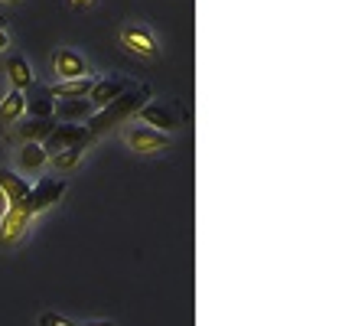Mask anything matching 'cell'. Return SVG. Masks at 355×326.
Masks as SVG:
<instances>
[{
  "label": "cell",
  "instance_id": "6da1fadb",
  "mask_svg": "<svg viewBox=\"0 0 355 326\" xmlns=\"http://www.w3.org/2000/svg\"><path fill=\"white\" fill-rule=\"evenodd\" d=\"M144 101H150V88L147 85H130L128 92H121L111 105H105V108H98L92 118L85 121L88 134H92V141L95 137H101V134H108L111 128H118V124H124L128 118H134L140 111V105Z\"/></svg>",
  "mask_w": 355,
  "mask_h": 326
},
{
  "label": "cell",
  "instance_id": "7a4b0ae2",
  "mask_svg": "<svg viewBox=\"0 0 355 326\" xmlns=\"http://www.w3.org/2000/svg\"><path fill=\"white\" fill-rule=\"evenodd\" d=\"M33 222V212L26 206V196L17 199V203H7V212L0 218V248H10L26 235V228Z\"/></svg>",
  "mask_w": 355,
  "mask_h": 326
},
{
  "label": "cell",
  "instance_id": "3957f363",
  "mask_svg": "<svg viewBox=\"0 0 355 326\" xmlns=\"http://www.w3.org/2000/svg\"><path fill=\"white\" fill-rule=\"evenodd\" d=\"M173 141H176L173 134H163L150 124H134V128L124 130V144L134 153H163L173 147Z\"/></svg>",
  "mask_w": 355,
  "mask_h": 326
},
{
  "label": "cell",
  "instance_id": "277c9868",
  "mask_svg": "<svg viewBox=\"0 0 355 326\" xmlns=\"http://www.w3.org/2000/svg\"><path fill=\"white\" fill-rule=\"evenodd\" d=\"M55 124H53V118H30V121H13L10 128H3V141L7 144H43L46 137H49V130H53Z\"/></svg>",
  "mask_w": 355,
  "mask_h": 326
},
{
  "label": "cell",
  "instance_id": "5b68a950",
  "mask_svg": "<svg viewBox=\"0 0 355 326\" xmlns=\"http://www.w3.org/2000/svg\"><path fill=\"white\" fill-rule=\"evenodd\" d=\"M121 46H124L128 53L140 55V59H157V55H160V43H157V36H153L147 26H140V23H128V26H121Z\"/></svg>",
  "mask_w": 355,
  "mask_h": 326
},
{
  "label": "cell",
  "instance_id": "8992f818",
  "mask_svg": "<svg viewBox=\"0 0 355 326\" xmlns=\"http://www.w3.org/2000/svg\"><path fill=\"white\" fill-rule=\"evenodd\" d=\"M88 141H92V134H88L85 121H62L49 130L43 147L46 151H62V147H85Z\"/></svg>",
  "mask_w": 355,
  "mask_h": 326
},
{
  "label": "cell",
  "instance_id": "52a82bcc",
  "mask_svg": "<svg viewBox=\"0 0 355 326\" xmlns=\"http://www.w3.org/2000/svg\"><path fill=\"white\" fill-rule=\"evenodd\" d=\"M62 196H65L62 180H40L36 186H30V193H26V206H30L33 216H40V212H46V209H53Z\"/></svg>",
  "mask_w": 355,
  "mask_h": 326
},
{
  "label": "cell",
  "instance_id": "ba28073f",
  "mask_svg": "<svg viewBox=\"0 0 355 326\" xmlns=\"http://www.w3.org/2000/svg\"><path fill=\"white\" fill-rule=\"evenodd\" d=\"M137 118L144 121V124H150V128L163 130V134H176V130H180V114H176V108L160 105V101H144L137 111Z\"/></svg>",
  "mask_w": 355,
  "mask_h": 326
},
{
  "label": "cell",
  "instance_id": "9c48e42d",
  "mask_svg": "<svg viewBox=\"0 0 355 326\" xmlns=\"http://www.w3.org/2000/svg\"><path fill=\"white\" fill-rule=\"evenodd\" d=\"M130 85H134V82H130V78H124V76L98 78V82H92V88H88L85 98L95 105V111H98V108H105V105H111V101H114L121 92H128Z\"/></svg>",
  "mask_w": 355,
  "mask_h": 326
},
{
  "label": "cell",
  "instance_id": "30bf717a",
  "mask_svg": "<svg viewBox=\"0 0 355 326\" xmlns=\"http://www.w3.org/2000/svg\"><path fill=\"white\" fill-rule=\"evenodd\" d=\"M53 72L59 78H78V76H88V62L76 49H55L53 53Z\"/></svg>",
  "mask_w": 355,
  "mask_h": 326
},
{
  "label": "cell",
  "instance_id": "8fae6325",
  "mask_svg": "<svg viewBox=\"0 0 355 326\" xmlns=\"http://www.w3.org/2000/svg\"><path fill=\"white\" fill-rule=\"evenodd\" d=\"M92 114H95V105L88 98H59L53 111V118L59 121H88Z\"/></svg>",
  "mask_w": 355,
  "mask_h": 326
},
{
  "label": "cell",
  "instance_id": "7c38bea8",
  "mask_svg": "<svg viewBox=\"0 0 355 326\" xmlns=\"http://www.w3.org/2000/svg\"><path fill=\"white\" fill-rule=\"evenodd\" d=\"M23 114H26V98H23V92L10 88L0 98V134H3V128H10L13 121H20Z\"/></svg>",
  "mask_w": 355,
  "mask_h": 326
},
{
  "label": "cell",
  "instance_id": "4fadbf2b",
  "mask_svg": "<svg viewBox=\"0 0 355 326\" xmlns=\"http://www.w3.org/2000/svg\"><path fill=\"white\" fill-rule=\"evenodd\" d=\"M46 160H49V151L43 144H20V151H17V166L23 173H40Z\"/></svg>",
  "mask_w": 355,
  "mask_h": 326
},
{
  "label": "cell",
  "instance_id": "5bb4252c",
  "mask_svg": "<svg viewBox=\"0 0 355 326\" xmlns=\"http://www.w3.org/2000/svg\"><path fill=\"white\" fill-rule=\"evenodd\" d=\"M92 82H95L92 76L62 78L59 85H49V88H43V92H46L49 98H55V101H59V98H85V95H88V88H92Z\"/></svg>",
  "mask_w": 355,
  "mask_h": 326
},
{
  "label": "cell",
  "instance_id": "9a60e30c",
  "mask_svg": "<svg viewBox=\"0 0 355 326\" xmlns=\"http://www.w3.org/2000/svg\"><path fill=\"white\" fill-rule=\"evenodd\" d=\"M3 69H7L10 88H17V92H30V88H33V65L26 62L23 55H10Z\"/></svg>",
  "mask_w": 355,
  "mask_h": 326
},
{
  "label": "cell",
  "instance_id": "2e32d148",
  "mask_svg": "<svg viewBox=\"0 0 355 326\" xmlns=\"http://www.w3.org/2000/svg\"><path fill=\"white\" fill-rule=\"evenodd\" d=\"M30 193V183H26V176H20L17 170H7V166H0V196L7 199V203H17L23 196Z\"/></svg>",
  "mask_w": 355,
  "mask_h": 326
},
{
  "label": "cell",
  "instance_id": "e0dca14e",
  "mask_svg": "<svg viewBox=\"0 0 355 326\" xmlns=\"http://www.w3.org/2000/svg\"><path fill=\"white\" fill-rule=\"evenodd\" d=\"M82 153H85V147H62V151L53 153V166L55 170H62V173H69V170H76L78 163H82Z\"/></svg>",
  "mask_w": 355,
  "mask_h": 326
},
{
  "label": "cell",
  "instance_id": "ac0fdd59",
  "mask_svg": "<svg viewBox=\"0 0 355 326\" xmlns=\"http://www.w3.org/2000/svg\"><path fill=\"white\" fill-rule=\"evenodd\" d=\"M26 111H30L33 118H53L55 111V98H49L46 92H36V95L26 101Z\"/></svg>",
  "mask_w": 355,
  "mask_h": 326
},
{
  "label": "cell",
  "instance_id": "d6986e66",
  "mask_svg": "<svg viewBox=\"0 0 355 326\" xmlns=\"http://www.w3.org/2000/svg\"><path fill=\"white\" fill-rule=\"evenodd\" d=\"M40 326H78V323H76V320H69V316L53 314V310H49V314L40 316Z\"/></svg>",
  "mask_w": 355,
  "mask_h": 326
},
{
  "label": "cell",
  "instance_id": "ffe728a7",
  "mask_svg": "<svg viewBox=\"0 0 355 326\" xmlns=\"http://www.w3.org/2000/svg\"><path fill=\"white\" fill-rule=\"evenodd\" d=\"M7 46H10V36H7V23L0 20V53H7Z\"/></svg>",
  "mask_w": 355,
  "mask_h": 326
},
{
  "label": "cell",
  "instance_id": "44dd1931",
  "mask_svg": "<svg viewBox=\"0 0 355 326\" xmlns=\"http://www.w3.org/2000/svg\"><path fill=\"white\" fill-rule=\"evenodd\" d=\"M69 3H72V7H76V10H85L88 3H92V0H69Z\"/></svg>",
  "mask_w": 355,
  "mask_h": 326
},
{
  "label": "cell",
  "instance_id": "7402d4cb",
  "mask_svg": "<svg viewBox=\"0 0 355 326\" xmlns=\"http://www.w3.org/2000/svg\"><path fill=\"white\" fill-rule=\"evenodd\" d=\"M78 326H114L111 320H92V323H78Z\"/></svg>",
  "mask_w": 355,
  "mask_h": 326
},
{
  "label": "cell",
  "instance_id": "603a6c76",
  "mask_svg": "<svg viewBox=\"0 0 355 326\" xmlns=\"http://www.w3.org/2000/svg\"><path fill=\"white\" fill-rule=\"evenodd\" d=\"M0 3H7V7H17V3H20V0H0Z\"/></svg>",
  "mask_w": 355,
  "mask_h": 326
}]
</instances>
